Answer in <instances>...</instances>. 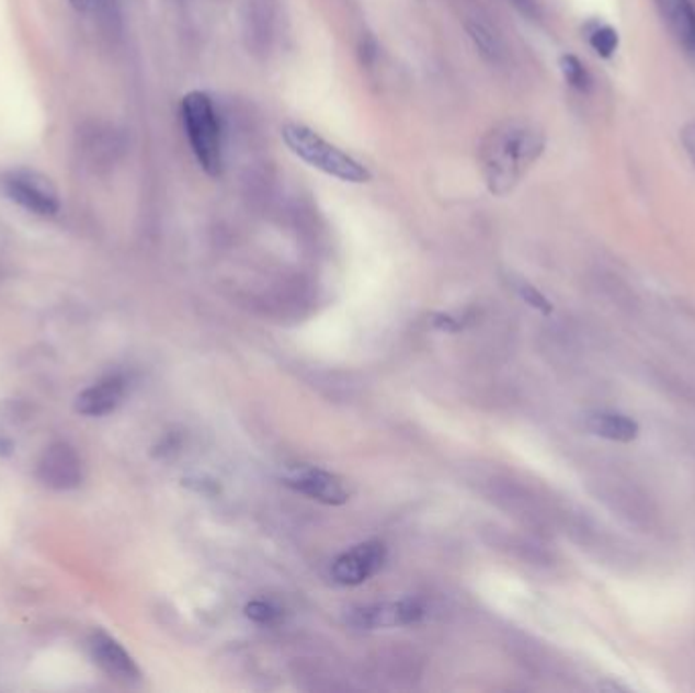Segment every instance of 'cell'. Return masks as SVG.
<instances>
[{
	"label": "cell",
	"instance_id": "11",
	"mask_svg": "<svg viewBox=\"0 0 695 693\" xmlns=\"http://www.w3.org/2000/svg\"><path fill=\"white\" fill-rule=\"evenodd\" d=\"M90 649L98 666L102 667L114 680L125 681V683H135L140 680L139 667L118 640H114L104 633H96L90 640Z\"/></svg>",
	"mask_w": 695,
	"mask_h": 693
},
{
	"label": "cell",
	"instance_id": "7",
	"mask_svg": "<svg viewBox=\"0 0 695 693\" xmlns=\"http://www.w3.org/2000/svg\"><path fill=\"white\" fill-rule=\"evenodd\" d=\"M385 561L387 547L380 541H366L335 557L332 578L340 586H361L380 571Z\"/></svg>",
	"mask_w": 695,
	"mask_h": 693
},
{
	"label": "cell",
	"instance_id": "3",
	"mask_svg": "<svg viewBox=\"0 0 695 693\" xmlns=\"http://www.w3.org/2000/svg\"><path fill=\"white\" fill-rule=\"evenodd\" d=\"M183 128L200 167L208 175H220L224 166L223 126L206 92H190L181 102Z\"/></svg>",
	"mask_w": 695,
	"mask_h": 693
},
{
	"label": "cell",
	"instance_id": "5",
	"mask_svg": "<svg viewBox=\"0 0 695 693\" xmlns=\"http://www.w3.org/2000/svg\"><path fill=\"white\" fill-rule=\"evenodd\" d=\"M425 616V606L413 600H395V602H378L350 609L346 623L358 630H376V628H397L415 624Z\"/></svg>",
	"mask_w": 695,
	"mask_h": 693
},
{
	"label": "cell",
	"instance_id": "10",
	"mask_svg": "<svg viewBox=\"0 0 695 693\" xmlns=\"http://www.w3.org/2000/svg\"><path fill=\"white\" fill-rule=\"evenodd\" d=\"M657 14L673 42L695 56V7L692 0H653Z\"/></svg>",
	"mask_w": 695,
	"mask_h": 693
},
{
	"label": "cell",
	"instance_id": "12",
	"mask_svg": "<svg viewBox=\"0 0 695 693\" xmlns=\"http://www.w3.org/2000/svg\"><path fill=\"white\" fill-rule=\"evenodd\" d=\"M125 378L109 376L86 388L76 399V411L86 417H104L112 413L125 397Z\"/></svg>",
	"mask_w": 695,
	"mask_h": 693
},
{
	"label": "cell",
	"instance_id": "1",
	"mask_svg": "<svg viewBox=\"0 0 695 693\" xmlns=\"http://www.w3.org/2000/svg\"><path fill=\"white\" fill-rule=\"evenodd\" d=\"M547 137L542 126L513 118L494 126L488 133L478 159L490 194L509 195L525 180L531 167L545 154Z\"/></svg>",
	"mask_w": 695,
	"mask_h": 693
},
{
	"label": "cell",
	"instance_id": "9",
	"mask_svg": "<svg viewBox=\"0 0 695 693\" xmlns=\"http://www.w3.org/2000/svg\"><path fill=\"white\" fill-rule=\"evenodd\" d=\"M582 425L588 433L616 444H630L640 435L639 421L614 409L585 411Z\"/></svg>",
	"mask_w": 695,
	"mask_h": 693
},
{
	"label": "cell",
	"instance_id": "19",
	"mask_svg": "<svg viewBox=\"0 0 695 693\" xmlns=\"http://www.w3.org/2000/svg\"><path fill=\"white\" fill-rule=\"evenodd\" d=\"M71 4H73L78 11H88V9L94 4V0H71Z\"/></svg>",
	"mask_w": 695,
	"mask_h": 693
},
{
	"label": "cell",
	"instance_id": "16",
	"mask_svg": "<svg viewBox=\"0 0 695 693\" xmlns=\"http://www.w3.org/2000/svg\"><path fill=\"white\" fill-rule=\"evenodd\" d=\"M247 616L254 621V623L271 624L273 621H277L281 616L277 606H273L271 602H264V600H257L251 602L247 606Z\"/></svg>",
	"mask_w": 695,
	"mask_h": 693
},
{
	"label": "cell",
	"instance_id": "18",
	"mask_svg": "<svg viewBox=\"0 0 695 693\" xmlns=\"http://www.w3.org/2000/svg\"><path fill=\"white\" fill-rule=\"evenodd\" d=\"M513 7H516L521 13L528 14V16H535L539 13V2L537 0H509Z\"/></svg>",
	"mask_w": 695,
	"mask_h": 693
},
{
	"label": "cell",
	"instance_id": "8",
	"mask_svg": "<svg viewBox=\"0 0 695 693\" xmlns=\"http://www.w3.org/2000/svg\"><path fill=\"white\" fill-rule=\"evenodd\" d=\"M285 485L293 490L306 495L309 499L318 500L323 504H344L350 492L344 482L332 472L314 468V466H299L285 478Z\"/></svg>",
	"mask_w": 695,
	"mask_h": 693
},
{
	"label": "cell",
	"instance_id": "4",
	"mask_svg": "<svg viewBox=\"0 0 695 693\" xmlns=\"http://www.w3.org/2000/svg\"><path fill=\"white\" fill-rule=\"evenodd\" d=\"M0 194L45 218L56 216L61 208L56 183L35 169H11L0 173Z\"/></svg>",
	"mask_w": 695,
	"mask_h": 693
},
{
	"label": "cell",
	"instance_id": "17",
	"mask_svg": "<svg viewBox=\"0 0 695 693\" xmlns=\"http://www.w3.org/2000/svg\"><path fill=\"white\" fill-rule=\"evenodd\" d=\"M680 139H682L683 151L695 169V121H690L687 125L683 126Z\"/></svg>",
	"mask_w": 695,
	"mask_h": 693
},
{
	"label": "cell",
	"instance_id": "15",
	"mask_svg": "<svg viewBox=\"0 0 695 693\" xmlns=\"http://www.w3.org/2000/svg\"><path fill=\"white\" fill-rule=\"evenodd\" d=\"M516 292L519 295L527 302L528 306L535 307V309H539L542 314H551L554 311V306H551V302L543 295L537 287H533V285H528V283H521L519 287H516Z\"/></svg>",
	"mask_w": 695,
	"mask_h": 693
},
{
	"label": "cell",
	"instance_id": "2",
	"mask_svg": "<svg viewBox=\"0 0 695 693\" xmlns=\"http://www.w3.org/2000/svg\"><path fill=\"white\" fill-rule=\"evenodd\" d=\"M281 137L295 157L330 178L346 183H368L373 180L368 167L362 166L361 161L344 154L340 147L328 143L309 126L289 123L283 126Z\"/></svg>",
	"mask_w": 695,
	"mask_h": 693
},
{
	"label": "cell",
	"instance_id": "14",
	"mask_svg": "<svg viewBox=\"0 0 695 693\" xmlns=\"http://www.w3.org/2000/svg\"><path fill=\"white\" fill-rule=\"evenodd\" d=\"M559 70L563 73V80L568 82L571 90H576L580 94H588L592 90V83H594L592 76L580 57L571 56V54L559 57Z\"/></svg>",
	"mask_w": 695,
	"mask_h": 693
},
{
	"label": "cell",
	"instance_id": "6",
	"mask_svg": "<svg viewBox=\"0 0 695 693\" xmlns=\"http://www.w3.org/2000/svg\"><path fill=\"white\" fill-rule=\"evenodd\" d=\"M37 478L54 490H73L84 480V464L78 452L66 442L45 447L37 462Z\"/></svg>",
	"mask_w": 695,
	"mask_h": 693
},
{
	"label": "cell",
	"instance_id": "13",
	"mask_svg": "<svg viewBox=\"0 0 695 693\" xmlns=\"http://www.w3.org/2000/svg\"><path fill=\"white\" fill-rule=\"evenodd\" d=\"M585 42L592 47V52L602 59H611L616 56L620 47L618 31L604 23V21H590L584 29Z\"/></svg>",
	"mask_w": 695,
	"mask_h": 693
}]
</instances>
